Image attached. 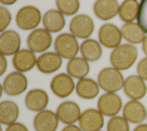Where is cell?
Returning a JSON list of instances; mask_svg holds the SVG:
<instances>
[{
	"label": "cell",
	"instance_id": "1",
	"mask_svg": "<svg viewBox=\"0 0 147 131\" xmlns=\"http://www.w3.org/2000/svg\"><path fill=\"white\" fill-rule=\"evenodd\" d=\"M138 58V49L131 44H122L110 54V63L118 70H127L132 66Z\"/></svg>",
	"mask_w": 147,
	"mask_h": 131
},
{
	"label": "cell",
	"instance_id": "2",
	"mask_svg": "<svg viewBox=\"0 0 147 131\" xmlns=\"http://www.w3.org/2000/svg\"><path fill=\"white\" fill-rule=\"evenodd\" d=\"M98 83L104 91L108 93L119 91L124 86V77L115 68H105L98 74Z\"/></svg>",
	"mask_w": 147,
	"mask_h": 131
},
{
	"label": "cell",
	"instance_id": "3",
	"mask_svg": "<svg viewBox=\"0 0 147 131\" xmlns=\"http://www.w3.org/2000/svg\"><path fill=\"white\" fill-rule=\"evenodd\" d=\"M55 49L61 57L71 60L78 54V41L72 34H60L55 39Z\"/></svg>",
	"mask_w": 147,
	"mask_h": 131
},
{
	"label": "cell",
	"instance_id": "4",
	"mask_svg": "<svg viewBox=\"0 0 147 131\" xmlns=\"http://www.w3.org/2000/svg\"><path fill=\"white\" fill-rule=\"evenodd\" d=\"M41 14L37 7L25 6L18 10L16 16V22L19 28L24 30H33L39 25Z\"/></svg>",
	"mask_w": 147,
	"mask_h": 131
},
{
	"label": "cell",
	"instance_id": "5",
	"mask_svg": "<svg viewBox=\"0 0 147 131\" xmlns=\"http://www.w3.org/2000/svg\"><path fill=\"white\" fill-rule=\"evenodd\" d=\"M69 29L74 36L85 39L90 37L94 32V23L90 16L80 14L71 21Z\"/></svg>",
	"mask_w": 147,
	"mask_h": 131
},
{
	"label": "cell",
	"instance_id": "6",
	"mask_svg": "<svg viewBox=\"0 0 147 131\" xmlns=\"http://www.w3.org/2000/svg\"><path fill=\"white\" fill-rule=\"evenodd\" d=\"M27 46L34 52H43L51 47L52 38L50 32L46 29H37L28 35Z\"/></svg>",
	"mask_w": 147,
	"mask_h": 131
},
{
	"label": "cell",
	"instance_id": "7",
	"mask_svg": "<svg viewBox=\"0 0 147 131\" xmlns=\"http://www.w3.org/2000/svg\"><path fill=\"white\" fill-rule=\"evenodd\" d=\"M2 87L5 92L9 96H18L27 89V77L19 72H11L4 80Z\"/></svg>",
	"mask_w": 147,
	"mask_h": 131
},
{
	"label": "cell",
	"instance_id": "8",
	"mask_svg": "<svg viewBox=\"0 0 147 131\" xmlns=\"http://www.w3.org/2000/svg\"><path fill=\"white\" fill-rule=\"evenodd\" d=\"M122 34L117 26L113 24H105L99 30V40L101 44L109 49L119 47L121 42Z\"/></svg>",
	"mask_w": 147,
	"mask_h": 131
},
{
	"label": "cell",
	"instance_id": "9",
	"mask_svg": "<svg viewBox=\"0 0 147 131\" xmlns=\"http://www.w3.org/2000/svg\"><path fill=\"white\" fill-rule=\"evenodd\" d=\"M79 124L82 131H99L104 126L103 114L99 110L88 109L81 114Z\"/></svg>",
	"mask_w": 147,
	"mask_h": 131
},
{
	"label": "cell",
	"instance_id": "10",
	"mask_svg": "<svg viewBox=\"0 0 147 131\" xmlns=\"http://www.w3.org/2000/svg\"><path fill=\"white\" fill-rule=\"evenodd\" d=\"M97 106L103 115L114 116L120 112L122 108V101L120 97L115 93H106L100 97Z\"/></svg>",
	"mask_w": 147,
	"mask_h": 131
},
{
	"label": "cell",
	"instance_id": "11",
	"mask_svg": "<svg viewBox=\"0 0 147 131\" xmlns=\"http://www.w3.org/2000/svg\"><path fill=\"white\" fill-rule=\"evenodd\" d=\"M50 87L55 95L60 98H65L73 92L74 82L69 74L61 73L52 79Z\"/></svg>",
	"mask_w": 147,
	"mask_h": 131
},
{
	"label": "cell",
	"instance_id": "12",
	"mask_svg": "<svg viewBox=\"0 0 147 131\" xmlns=\"http://www.w3.org/2000/svg\"><path fill=\"white\" fill-rule=\"evenodd\" d=\"M21 47V38L14 30H6L0 35V52L5 56L16 55Z\"/></svg>",
	"mask_w": 147,
	"mask_h": 131
},
{
	"label": "cell",
	"instance_id": "13",
	"mask_svg": "<svg viewBox=\"0 0 147 131\" xmlns=\"http://www.w3.org/2000/svg\"><path fill=\"white\" fill-rule=\"evenodd\" d=\"M124 91L129 98L137 101L145 97L147 88L141 77L132 75L127 77L124 81Z\"/></svg>",
	"mask_w": 147,
	"mask_h": 131
},
{
	"label": "cell",
	"instance_id": "14",
	"mask_svg": "<svg viewBox=\"0 0 147 131\" xmlns=\"http://www.w3.org/2000/svg\"><path fill=\"white\" fill-rule=\"evenodd\" d=\"M59 124L57 113L49 110L39 112L34 119L33 125L36 131H56Z\"/></svg>",
	"mask_w": 147,
	"mask_h": 131
},
{
	"label": "cell",
	"instance_id": "15",
	"mask_svg": "<svg viewBox=\"0 0 147 131\" xmlns=\"http://www.w3.org/2000/svg\"><path fill=\"white\" fill-rule=\"evenodd\" d=\"M81 114L80 106L71 101L62 103L57 109V116L59 120L69 125L80 120Z\"/></svg>",
	"mask_w": 147,
	"mask_h": 131
},
{
	"label": "cell",
	"instance_id": "16",
	"mask_svg": "<svg viewBox=\"0 0 147 131\" xmlns=\"http://www.w3.org/2000/svg\"><path fill=\"white\" fill-rule=\"evenodd\" d=\"M119 5L115 0H99L94 4L95 15L102 21L113 19L119 13Z\"/></svg>",
	"mask_w": 147,
	"mask_h": 131
},
{
	"label": "cell",
	"instance_id": "17",
	"mask_svg": "<svg viewBox=\"0 0 147 131\" xmlns=\"http://www.w3.org/2000/svg\"><path fill=\"white\" fill-rule=\"evenodd\" d=\"M62 66V59L59 55L52 52H46L37 60V67L44 74L57 72Z\"/></svg>",
	"mask_w": 147,
	"mask_h": 131
},
{
	"label": "cell",
	"instance_id": "18",
	"mask_svg": "<svg viewBox=\"0 0 147 131\" xmlns=\"http://www.w3.org/2000/svg\"><path fill=\"white\" fill-rule=\"evenodd\" d=\"M37 64L35 55L30 49H23L14 55L13 65L19 72H27L34 68Z\"/></svg>",
	"mask_w": 147,
	"mask_h": 131
},
{
	"label": "cell",
	"instance_id": "19",
	"mask_svg": "<svg viewBox=\"0 0 147 131\" xmlns=\"http://www.w3.org/2000/svg\"><path fill=\"white\" fill-rule=\"evenodd\" d=\"M49 103V96L41 89H33L29 91L25 97V105L29 110L42 111Z\"/></svg>",
	"mask_w": 147,
	"mask_h": 131
},
{
	"label": "cell",
	"instance_id": "20",
	"mask_svg": "<svg viewBox=\"0 0 147 131\" xmlns=\"http://www.w3.org/2000/svg\"><path fill=\"white\" fill-rule=\"evenodd\" d=\"M124 117L133 124H139L144 120L146 111L144 105L136 100L129 101L124 105L123 110Z\"/></svg>",
	"mask_w": 147,
	"mask_h": 131
},
{
	"label": "cell",
	"instance_id": "21",
	"mask_svg": "<svg viewBox=\"0 0 147 131\" xmlns=\"http://www.w3.org/2000/svg\"><path fill=\"white\" fill-rule=\"evenodd\" d=\"M43 24L47 31L51 32H58L64 28L65 20L63 15L57 10H50L44 14Z\"/></svg>",
	"mask_w": 147,
	"mask_h": 131
},
{
	"label": "cell",
	"instance_id": "22",
	"mask_svg": "<svg viewBox=\"0 0 147 131\" xmlns=\"http://www.w3.org/2000/svg\"><path fill=\"white\" fill-rule=\"evenodd\" d=\"M76 92L77 95L82 99H94L99 94V85L95 80L90 78H83L77 82Z\"/></svg>",
	"mask_w": 147,
	"mask_h": 131
},
{
	"label": "cell",
	"instance_id": "23",
	"mask_svg": "<svg viewBox=\"0 0 147 131\" xmlns=\"http://www.w3.org/2000/svg\"><path fill=\"white\" fill-rule=\"evenodd\" d=\"M19 109L14 102L3 101L0 103V122L5 125L13 124L18 120Z\"/></svg>",
	"mask_w": 147,
	"mask_h": 131
},
{
	"label": "cell",
	"instance_id": "24",
	"mask_svg": "<svg viewBox=\"0 0 147 131\" xmlns=\"http://www.w3.org/2000/svg\"><path fill=\"white\" fill-rule=\"evenodd\" d=\"M121 32L122 37L131 44H138L143 42L145 38V32L138 24L126 23L121 27Z\"/></svg>",
	"mask_w": 147,
	"mask_h": 131
},
{
	"label": "cell",
	"instance_id": "25",
	"mask_svg": "<svg viewBox=\"0 0 147 131\" xmlns=\"http://www.w3.org/2000/svg\"><path fill=\"white\" fill-rule=\"evenodd\" d=\"M80 52L85 60L90 62L97 61L102 55V49L100 44L94 39H88L82 43Z\"/></svg>",
	"mask_w": 147,
	"mask_h": 131
},
{
	"label": "cell",
	"instance_id": "26",
	"mask_svg": "<svg viewBox=\"0 0 147 131\" xmlns=\"http://www.w3.org/2000/svg\"><path fill=\"white\" fill-rule=\"evenodd\" d=\"M90 71V66L86 60L82 57L71 59L67 64V72L76 79H83Z\"/></svg>",
	"mask_w": 147,
	"mask_h": 131
},
{
	"label": "cell",
	"instance_id": "27",
	"mask_svg": "<svg viewBox=\"0 0 147 131\" xmlns=\"http://www.w3.org/2000/svg\"><path fill=\"white\" fill-rule=\"evenodd\" d=\"M140 10V4L136 0H126L119 7V16L123 22L132 23L138 19Z\"/></svg>",
	"mask_w": 147,
	"mask_h": 131
},
{
	"label": "cell",
	"instance_id": "28",
	"mask_svg": "<svg viewBox=\"0 0 147 131\" xmlns=\"http://www.w3.org/2000/svg\"><path fill=\"white\" fill-rule=\"evenodd\" d=\"M56 5L59 11L65 16L74 15L80 9V2L77 0H57Z\"/></svg>",
	"mask_w": 147,
	"mask_h": 131
},
{
	"label": "cell",
	"instance_id": "29",
	"mask_svg": "<svg viewBox=\"0 0 147 131\" xmlns=\"http://www.w3.org/2000/svg\"><path fill=\"white\" fill-rule=\"evenodd\" d=\"M107 131H129L128 121L122 116H114L107 123Z\"/></svg>",
	"mask_w": 147,
	"mask_h": 131
},
{
	"label": "cell",
	"instance_id": "30",
	"mask_svg": "<svg viewBox=\"0 0 147 131\" xmlns=\"http://www.w3.org/2000/svg\"><path fill=\"white\" fill-rule=\"evenodd\" d=\"M138 24L147 32V0H142L140 4L138 16Z\"/></svg>",
	"mask_w": 147,
	"mask_h": 131
},
{
	"label": "cell",
	"instance_id": "31",
	"mask_svg": "<svg viewBox=\"0 0 147 131\" xmlns=\"http://www.w3.org/2000/svg\"><path fill=\"white\" fill-rule=\"evenodd\" d=\"M12 20V16L10 11L7 8L1 6L0 7V31L5 32V30L10 24Z\"/></svg>",
	"mask_w": 147,
	"mask_h": 131
},
{
	"label": "cell",
	"instance_id": "32",
	"mask_svg": "<svg viewBox=\"0 0 147 131\" xmlns=\"http://www.w3.org/2000/svg\"><path fill=\"white\" fill-rule=\"evenodd\" d=\"M137 72L139 77L143 80H147V57L143 58L138 63L137 66Z\"/></svg>",
	"mask_w": 147,
	"mask_h": 131
},
{
	"label": "cell",
	"instance_id": "33",
	"mask_svg": "<svg viewBox=\"0 0 147 131\" xmlns=\"http://www.w3.org/2000/svg\"><path fill=\"white\" fill-rule=\"evenodd\" d=\"M5 131H29L25 125L22 123H13L7 128Z\"/></svg>",
	"mask_w": 147,
	"mask_h": 131
},
{
	"label": "cell",
	"instance_id": "34",
	"mask_svg": "<svg viewBox=\"0 0 147 131\" xmlns=\"http://www.w3.org/2000/svg\"><path fill=\"white\" fill-rule=\"evenodd\" d=\"M1 57V60H0V75L2 76L3 75L4 73L5 72V71L7 70V60L5 57V55L1 54L0 55Z\"/></svg>",
	"mask_w": 147,
	"mask_h": 131
},
{
	"label": "cell",
	"instance_id": "35",
	"mask_svg": "<svg viewBox=\"0 0 147 131\" xmlns=\"http://www.w3.org/2000/svg\"><path fill=\"white\" fill-rule=\"evenodd\" d=\"M62 131H82V130L80 128H79L78 127L76 126V125H69V126H66L62 130Z\"/></svg>",
	"mask_w": 147,
	"mask_h": 131
},
{
	"label": "cell",
	"instance_id": "36",
	"mask_svg": "<svg viewBox=\"0 0 147 131\" xmlns=\"http://www.w3.org/2000/svg\"><path fill=\"white\" fill-rule=\"evenodd\" d=\"M133 131H147V124H140V125L136 127V128L134 129Z\"/></svg>",
	"mask_w": 147,
	"mask_h": 131
},
{
	"label": "cell",
	"instance_id": "37",
	"mask_svg": "<svg viewBox=\"0 0 147 131\" xmlns=\"http://www.w3.org/2000/svg\"><path fill=\"white\" fill-rule=\"evenodd\" d=\"M142 49L144 53H145V55H147V35L145 37V38H144V41H143Z\"/></svg>",
	"mask_w": 147,
	"mask_h": 131
},
{
	"label": "cell",
	"instance_id": "38",
	"mask_svg": "<svg viewBox=\"0 0 147 131\" xmlns=\"http://www.w3.org/2000/svg\"><path fill=\"white\" fill-rule=\"evenodd\" d=\"M16 1H12V0H9V1H4V0H1L0 2L3 5H13L14 4Z\"/></svg>",
	"mask_w": 147,
	"mask_h": 131
}]
</instances>
